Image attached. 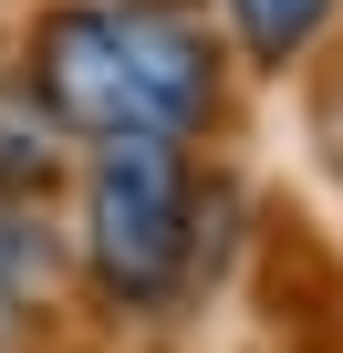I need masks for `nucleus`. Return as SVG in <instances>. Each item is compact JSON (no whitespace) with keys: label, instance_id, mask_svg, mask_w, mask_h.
Instances as JSON below:
<instances>
[{"label":"nucleus","instance_id":"f257e3e1","mask_svg":"<svg viewBox=\"0 0 343 353\" xmlns=\"http://www.w3.org/2000/svg\"><path fill=\"white\" fill-rule=\"evenodd\" d=\"M229 32L198 0H52L21 42V94L84 145H208L229 125Z\"/></svg>","mask_w":343,"mask_h":353},{"label":"nucleus","instance_id":"f03ea898","mask_svg":"<svg viewBox=\"0 0 343 353\" xmlns=\"http://www.w3.org/2000/svg\"><path fill=\"white\" fill-rule=\"evenodd\" d=\"M229 250V176L208 145H84V239L73 270L115 322H156L219 281Z\"/></svg>","mask_w":343,"mask_h":353},{"label":"nucleus","instance_id":"7ed1b4c3","mask_svg":"<svg viewBox=\"0 0 343 353\" xmlns=\"http://www.w3.org/2000/svg\"><path fill=\"white\" fill-rule=\"evenodd\" d=\"M250 73H302L343 42V0H208Z\"/></svg>","mask_w":343,"mask_h":353}]
</instances>
